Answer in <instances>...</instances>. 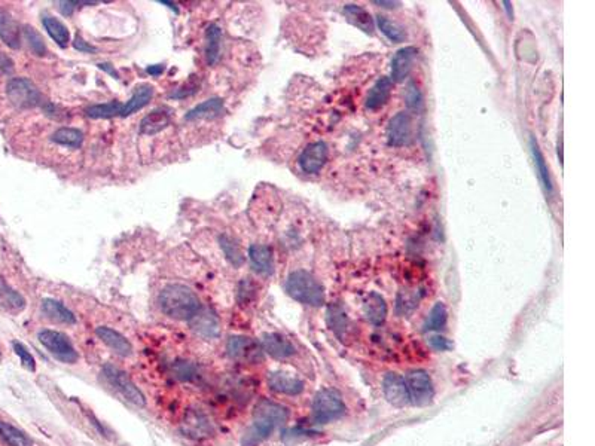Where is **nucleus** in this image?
<instances>
[{
	"label": "nucleus",
	"instance_id": "f257e3e1",
	"mask_svg": "<svg viewBox=\"0 0 595 446\" xmlns=\"http://www.w3.org/2000/svg\"><path fill=\"white\" fill-rule=\"evenodd\" d=\"M289 417V411L271 400H261L255 408L253 424L244 434L243 446H257L265 439L271 436V433L285 424Z\"/></svg>",
	"mask_w": 595,
	"mask_h": 446
},
{
	"label": "nucleus",
	"instance_id": "f03ea898",
	"mask_svg": "<svg viewBox=\"0 0 595 446\" xmlns=\"http://www.w3.org/2000/svg\"><path fill=\"white\" fill-rule=\"evenodd\" d=\"M159 307L171 319L192 320L201 311V302L189 287L168 285L161 292Z\"/></svg>",
	"mask_w": 595,
	"mask_h": 446
},
{
	"label": "nucleus",
	"instance_id": "7ed1b4c3",
	"mask_svg": "<svg viewBox=\"0 0 595 446\" xmlns=\"http://www.w3.org/2000/svg\"><path fill=\"white\" fill-rule=\"evenodd\" d=\"M286 292L290 298L308 307L319 308L324 303V289L322 282L304 269L294 271L287 277Z\"/></svg>",
	"mask_w": 595,
	"mask_h": 446
},
{
	"label": "nucleus",
	"instance_id": "20e7f679",
	"mask_svg": "<svg viewBox=\"0 0 595 446\" xmlns=\"http://www.w3.org/2000/svg\"><path fill=\"white\" fill-rule=\"evenodd\" d=\"M341 395L333 388H322L312 401V420L317 424H328L341 418L345 413Z\"/></svg>",
	"mask_w": 595,
	"mask_h": 446
},
{
	"label": "nucleus",
	"instance_id": "39448f33",
	"mask_svg": "<svg viewBox=\"0 0 595 446\" xmlns=\"http://www.w3.org/2000/svg\"><path fill=\"white\" fill-rule=\"evenodd\" d=\"M9 102L19 109L36 107L42 103V94L38 86L27 78H14L6 85Z\"/></svg>",
	"mask_w": 595,
	"mask_h": 446
},
{
	"label": "nucleus",
	"instance_id": "423d86ee",
	"mask_svg": "<svg viewBox=\"0 0 595 446\" xmlns=\"http://www.w3.org/2000/svg\"><path fill=\"white\" fill-rule=\"evenodd\" d=\"M39 341L47 350L57 358V360L63 363H77L78 362V353L74 350V347L69 341L66 335L56 330H42L39 333Z\"/></svg>",
	"mask_w": 595,
	"mask_h": 446
},
{
	"label": "nucleus",
	"instance_id": "0eeeda50",
	"mask_svg": "<svg viewBox=\"0 0 595 446\" xmlns=\"http://www.w3.org/2000/svg\"><path fill=\"white\" fill-rule=\"evenodd\" d=\"M411 404L417 406L429 405L435 396V388L431 378L426 371H413L405 378Z\"/></svg>",
	"mask_w": 595,
	"mask_h": 446
},
{
	"label": "nucleus",
	"instance_id": "6e6552de",
	"mask_svg": "<svg viewBox=\"0 0 595 446\" xmlns=\"http://www.w3.org/2000/svg\"><path fill=\"white\" fill-rule=\"evenodd\" d=\"M103 372L107 381L111 383V385H113L128 401H132V404L136 406H145L146 400L143 393L138 390V387H136L132 378H129L125 372H122L121 369H118L112 365H107Z\"/></svg>",
	"mask_w": 595,
	"mask_h": 446
},
{
	"label": "nucleus",
	"instance_id": "1a4fd4ad",
	"mask_svg": "<svg viewBox=\"0 0 595 446\" xmlns=\"http://www.w3.org/2000/svg\"><path fill=\"white\" fill-rule=\"evenodd\" d=\"M226 348H228V353L232 358H237V360H243V362L255 363V362L262 360V356H264L261 344H257L252 338H246V336H232V338L228 341Z\"/></svg>",
	"mask_w": 595,
	"mask_h": 446
},
{
	"label": "nucleus",
	"instance_id": "9d476101",
	"mask_svg": "<svg viewBox=\"0 0 595 446\" xmlns=\"http://www.w3.org/2000/svg\"><path fill=\"white\" fill-rule=\"evenodd\" d=\"M329 150L326 143L323 141H316V143L308 145L299 157V167L307 174L319 173L328 161Z\"/></svg>",
	"mask_w": 595,
	"mask_h": 446
},
{
	"label": "nucleus",
	"instance_id": "9b49d317",
	"mask_svg": "<svg viewBox=\"0 0 595 446\" xmlns=\"http://www.w3.org/2000/svg\"><path fill=\"white\" fill-rule=\"evenodd\" d=\"M383 391L388 404L396 408H404L411 404L405 378L397 374H388L383 381Z\"/></svg>",
	"mask_w": 595,
	"mask_h": 446
},
{
	"label": "nucleus",
	"instance_id": "f8f14e48",
	"mask_svg": "<svg viewBox=\"0 0 595 446\" xmlns=\"http://www.w3.org/2000/svg\"><path fill=\"white\" fill-rule=\"evenodd\" d=\"M388 143L392 146H404L411 138V118L405 112L396 113L387 128Z\"/></svg>",
	"mask_w": 595,
	"mask_h": 446
},
{
	"label": "nucleus",
	"instance_id": "ddd939ff",
	"mask_svg": "<svg viewBox=\"0 0 595 446\" xmlns=\"http://www.w3.org/2000/svg\"><path fill=\"white\" fill-rule=\"evenodd\" d=\"M268 385L276 393L287 396H298L304 391V383L286 372H273L268 376Z\"/></svg>",
	"mask_w": 595,
	"mask_h": 446
},
{
	"label": "nucleus",
	"instance_id": "4468645a",
	"mask_svg": "<svg viewBox=\"0 0 595 446\" xmlns=\"http://www.w3.org/2000/svg\"><path fill=\"white\" fill-rule=\"evenodd\" d=\"M248 259L252 268L261 276H271L274 273V256L273 250L268 246L253 244L248 248Z\"/></svg>",
	"mask_w": 595,
	"mask_h": 446
},
{
	"label": "nucleus",
	"instance_id": "2eb2a0df",
	"mask_svg": "<svg viewBox=\"0 0 595 446\" xmlns=\"http://www.w3.org/2000/svg\"><path fill=\"white\" fill-rule=\"evenodd\" d=\"M261 347L265 353L274 358H287L296 353L294 344L278 333H265L262 336Z\"/></svg>",
	"mask_w": 595,
	"mask_h": 446
},
{
	"label": "nucleus",
	"instance_id": "dca6fc26",
	"mask_svg": "<svg viewBox=\"0 0 595 446\" xmlns=\"http://www.w3.org/2000/svg\"><path fill=\"white\" fill-rule=\"evenodd\" d=\"M393 91V82L390 78H380L366 95L365 106L370 111H378L381 109L388 100Z\"/></svg>",
	"mask_w": 595,
	"mask_h": 446
},
{
	"label": "nucleus",
	"instance_id": "f3484780",
	"mask_svg": "<svg viewBox=\"0 0 595 446\" xmlns=\"http://www.w3.org/2000/svg\"><path fill=\"white\" fill-rule=\"evenodd\" d=\"M417 48L414 47H405L402 49H399L395 57L392 60V82H402L405 81V78L408 76L411 66H413V61L417 57Z\"/></svg>",
	"mask_w": 595,
	"mask_h": 446
},
{
	"label": "nucleus",
	"instance_id": "a211bd4d",
	"mask_svg": "<svg viewBox=\"0 0 595 446\" xmlns=\"http://www.w3.org/2000/svg\"><path fill=\"white\" fill-rule=\"evenodd\" d=\"M363 314L366 320L374 326H380L387 317L386 299L376 292H371L363 302Z\"/></svg>",
	"mask_w": 595,
	"mask_h": 446
},
{
	"label": "nucleus",
	"instance_id": "6ab92c4d",
	"mask_svg": "<svg viewBox=\"0 0 595 446\" xmlns=\"http://www.w3.org/2000/svg\"><path fill=\"white\" fill-rule=\"evenodd\" d=\"M0 39L13 49H18L21 47L19 24L6 10H0Z\"/></svg>",
	"mask_w": 595,
	"mask_h": 446
},
{
	"label": "nucleus",
	"instance_id": "aec40b11",
	"mask_svg": "<svg viewBox=\"0 0 595 446\" xmlns=\"http://www.w3.org/2000/svg\"><path fill=\"white\" fill-rule=\"evenodd\" d=\"M42 312L47 319H49L54 323H61V324H74L77 323V317L74 314L63 305L61 302L56 299H43L42 301Z\"/></svg>",
	"mask_w": 595,
	"mask_h": 446
},
{
	"label": "nucleus",
	"instance_id": "412c9836",
	"mask_svg": "<svg viewBox=\"0 0 595 446\" xmlns=\"http://www.w3.org/2000/svg\"><path fill=\"white\" fill-rule=\"evenodd\" d=\"M97 336L107 345L111 347L112 350L121 356H129L133 351V347L127 341L125 336H122L119 332L111 329V328H97L95 330Z\"/></svg>",
	"mask_w": 595,
	"mask_h": 446
},
{
	"label": "nucleus",
	"instance_id": "4be33fe9",
	"mask_svg": "<svg viewBox=\"0 0 595 446\" xmlns=\"http://www.w3.org/2000/svg\"><path fill=\"white\" fill-rule=\"evenodd\" d=\"M344 14H345V17H347L349 23L353 24L354 27L360 29L362 31H365V33H367V35H372L374 33V30H375L374 19H372L371 14L367 13L366 9H363L362 6L345 5L344 6Z\"/></svg>",
	"mask_w": 595,
	"mask_h": 446
},
{
	"label": "nucleus",
	"instance_id": "5701e85b",
	"mask_svg": "<svg viewBox=\"0 0 595 446\" xmlns=\"http://www.w3.org/2000/svg\"><path fill=\"white\" fill-rule=\"evenodd\" d=\"M152 97H154V88H152V86H150V85H140V86H137V88L134 90V93H133V95H132V99H129L127 102V104H124L121 116L133 115L134 112L140 111V109H143L150 102V99H152Z\"/></svg>",
	"mask_w": 595,
	"mask_h": 446
},
{
	"label": "nucleus",
	"instance_id": "b1692460",
	"mask_svg": "<svg viewBox=\"0 0 595 446\" xmlns=\"http://www.w3.org/2000/svg\"><path fill=\"white\" fill-rule=\"evenodd\" d=\"M192 329L197 330L200 335L213 338L219 332V321L216 315L210 311H200L196 317L192 319Z\"/></svg>",
	"mask_w": 595,
	"mask_h": 446
},
{
	"label": "nucleus",
	"instance_id": "393cba45",
	"mask_svg": "<svg viewBox=\"0 0 595 446\" xmlns=\"http://www.w3.org/2000/svg\"><path fill=\"white\" fill-rule=\"evenodd\" d=\"M42 24L48 31V35L54 40H56V43L60 48H66L69 45V42H70L69 29L64 26L60 19L47 15V17L42 18Z\"/></svg>",
	"mask_w": 595,
	"mask_h": 446
},
{
	"label": "nucleus",
	"instance_id": "a878e982",
	"mask_svg": "<svg viewBox=\"0 0 595 446\" xmlns=\"http://www.w3.org/2000/svg\"><path fill=\"white\" fill-rule=\"evenodd\" d=\"M170 124V115L166 111H154L143 118L140 124V133L142 134H157L162 132Z\"/></svg>",
	"mask_w": 595,
	"mask_h": 446
},
{
	"label": "nucleus",
	"instance_id": "bb28decb",
	"mask_svg": "<svg viewBox=\"0 0 595 446\" xmlns=\"http://www.w3.org/2000/svg\"><path fill=\"white\" fill-rule=\"evenodd\" d=\"M0 307L8 311H21L26 307L24 298L10 289L2 278H0Z\"/></svg>",
	"mask_w": 595,
	"mask_h": 446
},
{
	"label": "nucleus",
	"instance_id": "cd10ccee",
	"mask_svg": "<svg viewBox=\"0 0 595 446\" xmlns=\"http://www.w3.org/2000/svg\"><path fill=\"white\" fill-rule=\"evenodd\" d=\"M185 430L189 433V436L203 438L209 436L212 431V426L209 420L205 418L200 412H189L185 418Z\"/></svg>",
	"mask_w": 595,
	"mask_h": 446
},
{
	"label": "nucleus",
	"instance_id": "c85d7f7f",
	"mask_svg": "<svg viewBox=\"0 0 595 446\" xmlns=\"http://www.w3.org/2000/svg\"><path fill=\"white\" fill-rule=\"evenodd\" d=\"M222 111H223V102L221 99H210L193 107L192 111L187 113L185 119H188V121H193V119H200V118H214V116H219Z\"/></svg>",
	"mask_w": 595,
	"mask_h": 446
},
{
	"label": "nucleus",
	"instance_id": "c756f323",
	"mask_svg": "<svg viewBox=\"0 0 595 446\" xmlns=\"http://www.w3.org/2000/svg\"><path fill=\"white\" fill-rule=\"evenodd\" d=\"M0 438L9 446H33V442L26 433L3 421H0Z\"/></svg>",
	"mask_w": 595,
	"mask_h": 446
},
{
	"label": "nucleus",
	"instance_id": "7c9ffc66",
	"mask_svg": "<svg viewBox=\"0 0 595 446\" xmlns=\"http://www.w3.org/2000/svg\"><path fill=\"white\" fill-rule=\"evenodd\" d=\"M447 317H448V312H447L445 305H443L442 302H436L434 308H431L429 312V317L425 321L423 330L431 332V330L443 329L447 324Z\"/></svg>",
	"mask_w": 595,
	"mask_h": 446
},
{
	"label": "nucleus",
	"instance_id": "2f4dec72",
	"mask_svg": "<svg viewBox=\"0 0 595 446\" xmlns=\"http://www.w3.org/2000/svg\"><path fill=\"white\" fill-rule=\"evenodd\" d=\"M52 141H56V143L63 145V146L79 148L84 141V134L77 128L63 127L52 134Z\"/></svg>",
	"mask_w": 595,
	"mask_h": 446
},
{
	"label": "nucleus",
	"instance_id": "473e14b6",
	"mask_svg": "<svg viewBox=\"0 0 595 446\" xmlns=\"http://www.w3.org/2000/svg\"><path fill=\"white\" fill-rule=\"evenodd\" d=\"M221 40H222V30L218 26H210L207 29V47H205V56H207V63L214 64L219 58L221 54Z\"/></svg>",
	"mask_w": 595,
	"mask_h": 446
},
{
	"label": "nucleus",
	"instance_id": "72a5a7b5",
	"mask_svg": "<svg viewBox=\"0 0 595 446\" xmlns=\"http://www.w3.org/2000/svg\"><path fill=\"white\" fill-rule=\"evenodd\" d=\"M124 104L119 102H111L104 104H94L85 111V115L93 119H102V118H113L122 113Z\"/></svg>",
	"mask_w": 595,
	"mask_h": 446
},
{
	"label": "nucleus",
	"instance_id": "f704fd0d",
	"mask_svg": "<svg viewBox=\"0 0 595 446\" xmlns=\"http://www.w3.org/2000/svg\"><path fill=\"white\" fill-rule=\"evenodd\" d=\"M532 152H533L534 164H536V170H537L539 176H540V180L544 182L545 189L550 193V192H553V182H550V177H549V170H548V167H546L545 158H544V155H542V152H540L539 145H537V141H536L534 138H532Z\"/></svg>",
	"mask_w": 595,
	"mask_h": 446
},
{
	"label": "nucleus",
	"instance_id": "c9c22d12",
	"mask_svg": "<svg viewBox=\"0 0 595 446\" xmlns=\"http://www.w3.org/2000/svg\"><path fill=\"white\" fill-rule=\"evenodd\" d=\"M376 24H378V27H380V30L383 31V33L388 39H390L392 42H402L406 38L405 31L402 29H400L396 23H393L392 19H388L384 15H378L376 17Z\"/></svg>",
	"mask_w": 595,
	"mask_h": 446
},
{
	"label": "nucleus",
	"instance_id": "e433bc0d",
	"mask_svg": "<svg viewBox=\"0 0 595 446\" xmlns=\"http://www.w3.org/2000/svg\"><path fill=\"white\" fill-rule=\"evenodd\" d=\"M24 36H26V40L29 42V47H30V49L33 51V54H36V56H39V57H43L47 54V43H45V40H43V38L40 36V33L39 31L35 29V27H31V26H26L24 27Z\"/></svg>",
	"mask_w": 595,
	"mask_h": 446
},
{
	"label": "nucleus",
	"instance_id": "4c0bfd02",
	"mask_svg": "<svg viewBox=\"0 0 595 446\" xmlns=\"http://www.w3.org/2000/svg\"><path fill=\"white\" fill-rule=\"evenodd\" d=\"M221 247L223 250L226 259H228L234 266H240L244 262V257L240 252V247H238L230 237H226V235L221 237Z\"/></svg>",
	"mask_w": 595,
	"mask_h": 446
},
{
	"label": "nucleus",
	"instance_id": "58836bf2",
	"mask_svg": "<svg viewBox=\"0 0 595 446\" xmlns=\"http://www.w3.org/2000/svg\"><path fill=\"white\" fill-rule=\"evenodd\" d=\"M405 102H406V106L409 109H414V111L415 109H420L421 103H423V95H421V91L414 81H409L406 85Z\"/></svg>",
	"mask_w": 595,
	"mask_h": 446
},
{
	"label": "nucleus",
	"instance_id": "ea45409f",
	"mask_svg": "<svg viewBox=\"0 0 595 446\" xmlns=\"http://www.w3.org/2000/svg\"><path fill=\"white\" fill-rule=\"evenodd\" d=\"M14 350H15L17 356L21 358V363H23V366H24V367H27L29 371H35V369H36L35 358H33V356H31V354L29 353L27 348H26L23 344L14 342Z\"/></svg>",
	"mask_w": 595,
	"mask_h": 446
},
{
	"label": "nucleus",
	"instance_id": "a19ab883",
	"mask_svg": "<svg viewBox=\"0 0 595 446\" xmlns=\"http://www.w3.org/2000/svg\"><path fill=\"white\" fill-rule=\"evenodd\" d=\"M173 369H175L176 376L180 379L189 381L196 376V367H193L188 362H177V363H175V366H173Z\"/></svg>",
	"mask_w": 595,
	"mask_h": 446
},
{
	"label": "nucleus",
	"instance_id": "79ce46f5",
	"mask_svg": "<svg viewBox=\"0 0 595 446\" xmlns=\"http://www.w3.org/2000/svg\"><path fill=\"white\" fill-rule=\"evenodd\" d=\"M255 296V286H253V282L251 281V280H243L241 281V285H240V287H238V301H240L241 303H244V302H248L251 301L252 298Z\"/></svg>",
	"mask_w": 595,
	"mask_h": 446
},
{
	"label": "nucleus",
	"instance_id": "37998d69",
	"mask_svg": "<svg viewBox=\"0 0 595 446\" xmlns=\"http://www.w3.org/2000/svg\"><path fill=\"white\" fill-rule=\"evenodd\" d=\"M427 342L436 351H448L454 347L450 340H447L445 336H441V335H431L427 340Z\"/></svg>",
	"mask_w": 595,
	"mask_h": 446
},
{
	"label": "nucleus",
	"instance_id": "c03bdc74",
	"mask_svg": "<svg viewBox=\"0 0 595 446\" xmlns=\"http://www.w3.org/2000/svg\"><path fill=\"white\" fill-rule=\"evenodd\" d=\"M73 47H74V49H78L79 52H88V54H94V52H97V48L95 47H93V45H88V43H86L84 39H82V36H77L74 38V42H73Z\"/></svg>",
	"mask_w": 595,
	"mask_h": 446
},
{
	"label": "nucleus",
	"instance_id": "a18cd8bd",
	"mask_svg": "<svg viewBox=\"0 0 595 446\" xmlns=\"http://www.w3.org/2000/svg\"><path fill=\"white\" fill-rule=\"evenodd\" d=\"M13 66H14L13 60H10L9 57H6L5 54L0 52V72L8 73V72L13 70Z\"/></svg>",
	"mask_w": 595,
	"mask_h": 446
},
{
	"label": "nucleus",
	"instance_id": "49530a36",
	"mask_svg": "<svg viewBox=\"0 0 595 446\" xmlns=\"http://www.w3.org/2000/svg\"><path fill=\"white\" fill-rule=\"evenodd\" d=\"M58 5H60V10H61V14L63 15H66V17H69V15H72L73 14V10H74V8H77V2H58Z\"/></svg>",
	"mask_w": 595,
	"mask_h": 446
},
{
	"label": "nucleus",
	"instance_id": "de8ad7c7",
	"mask_svg": "<svg viewBox=\"0 0 595 446\" xmlns=\"http://www.w3.org/2000/svg\"><path fill=\"white\" fill-rule=\"evenodd\" d=\"M99 67L102 69V70H104V72H107L109 74H112L115 79H119V74H118V72L111 66V64H107V63H100L99 64Z\"/></svg>",
	"mask_w": 595,
	"mask_h": 446
},
{
	"label": "nucleus",
	"instance_id": "09e8293b",
	"mask_svg": "<svg viewBox=\"0 0 595 446\" xmlns=\"http://www.w3.org/2000/svg\"><path fill=\"white\" fill-rule=\"evenodd\" d=\"M164 66H162V64H155V66H149L148 69H146V72L149 73V74H152V76H159L162 72H164Z\"/></svg>",
	"mask_w": 595,
	"mask_h": 446
},
{
	"label": "nucleus",
	"instance_id": "8fccbe9b",
	"mask_svg": "<svg viewBox=\"0 0 595 446\" xmlns=\"http://www.w3.org/2000/svg\"><path fill=\"white\" fill-rule=\"evenodd\" d=\"M372 3L378 5V6H383V8H387V9H392V8H396V6L400 5V2H384V0H374Z\"/></svg>",
	"mask_w": 595,
	"mask_h": 446
},
{
	"label": "nucleus",
	"instance_id": "3c124183",
	"mask_svg": "<svg viewBox=\"0 0 595 446\" xmlns=\"http://www.w3.org/2000/svg\"><path fill=\"white\" fill-rule=\"evenodd\" d=\"M159 3H161V5H167V6L170 8V9H173V10H175V13H179V9H177V6H176L175 3H173V2H167V0H159Z\"/></svg>",
	"mask_w": 595,
	"mask_h": 446
},
{
	"label": "nucleus",
	"instance_id": "603ef678",
	"mask_svg": "<svg viewBox=\"0 0 595 446\" xmlns=\"http://www.w3.org/2000/svg\"><path fill=\"white\" fill-rule=\"evenodd\" d=\"M503 5H505V8H506V10H507V14H509V18H511V19H514V10H512V8H511V3H509V2H503Z\"/></svg>",
	"mask_w": 595,
	"mask_h": 446
}]
</instances>
